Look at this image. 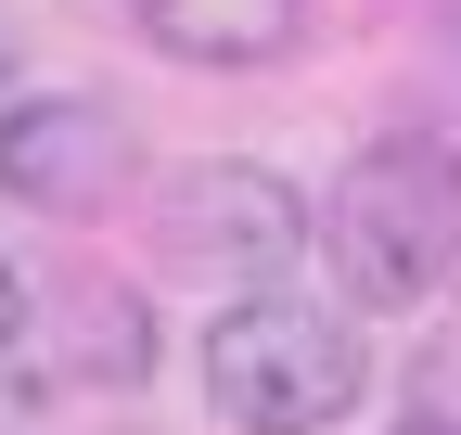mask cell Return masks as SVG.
I'll use <instances>...</instances> for the list:
<instances>
[{
    "label": "cell",
    "instance_id": "7",
    "mask_svg": "<svg viewBox=\"0 0 461 435\" xmlns=\"http://www.w3.org/2000/svg\"><path fill=\"white\" fill-rule=\"evenodd\" d=\"M14 333H26V269L0 256V346H14Z\"/></svg>",
    "mask_w": 461,
    "mask_h": 435
},
{
    "label": "cell",
    "instance_id": "8",
    "mask_svg": "<svg viewBox=\"0 0 461 435\" xmlns=\"http://www.w3.org/2000/svg\"><path fill=\"white\" fill-rule=\"evenodd\" d=\"M0 77H14V26H0Z\"/></svg>",
    "mask_w": 461,
    "mask_h": 435
},
{
    "label": "cell",
    "instance_id": "1",
    "mask_svg": "<svg viewBox=\"0 0 461 435\" xmlns=\"http://www.w3.org/2000/svg\"><path fill=\"white\" fill-rule=\"evenodd\" d=\"M308 244H321L333 295L359 307V320L423 307L448 269H461V154H448L436 129H384V141H359V154H346V180L321 192Z\"/></svg>",
    "mask_w": 461,
    "mask_h": 435
},
{
    "label": "cell",
    "instance_id": "3",
    "mask_svg": "<svg viewBox=\"0 0 461 435\" xmlns=\"http://www.w3.org/2000/svg\"><path fill=\"white\" fill-rule=\"evenodd\" d=\"M154 256L180 269V282L257 295V282H282V269L308 256V205H295V180L244 167V154H205V167H180L154 192Z\"/></svg>",
    "mask_w": 461,
    "mask_h": 435
},
{
    "label": "cell",
    "instance_id": "6",
    "mask_svg": "<svg viewBox=\"0 0 461 435\" xmlns=\"http://www.w3.org/2000/svg\"><path fill=\"white\" fill-rule=\"evenodd\" d=\"M397 435H461V359H436L411 397H397Z\"/></svg>",
    "mask_w": 461,
    "mask_h": 435
},
{
    "label": "cell",
    "instance_id": "4",
    "mask_svg": "<svg viewBox=\"0 0 461 435\" xmlns=\"http://www.w3.org/2000/svg\"><path fill=\"white\" fill-rule=\"evenodd\" d=\"M129 116L90 90H51V102H0V192L39 205V218H103L129 192Z\"/></svg>",
    "mask_w": 461,
    "mask_h": 435
},
{
    "label": "cell",
    "instance_id": "2",
    "mask_svg": "<svg viewBox=\"0 0 461 435\" xmlns=\"http://www.w3.org/2000/svg\"><path fill=\"white\" fill-rule=\"evenodd\" d=\"M205 410L230 435H321L372 397V346H359V307H321L295 282H257V295H230L205 320Z\"/></svg>",
    "mask_w": 461,
    "mask_h": 435
},
{
    "label": "cell",
    "instance_id": "5",
    "mask_svg": "<svg viewBox=\"0 0 461 435\" xmlns=\"http://www.w3.org/2000/svg\"><path fill=\"white\" fill-rule=\"evenodd\" d=\"M129 26L180 65H282L308 39V0H129Z\"/></svg>",
    "mask_w": 461,
    "mask_h": 435
}]
</instances>
